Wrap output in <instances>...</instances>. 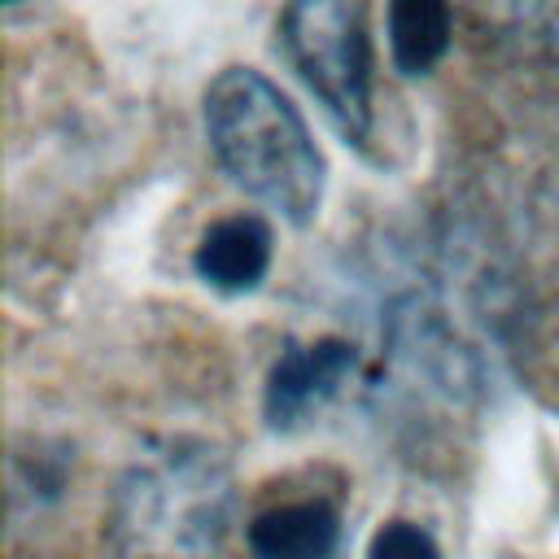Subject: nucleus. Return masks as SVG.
<instances>
[{
    "label": "nucleus",
    "instance_id": "1",
    "mask_svg": "<svg viewBox=\"0 0 559 559\" xmlns=\"http://www.w3.org/2000/svg\"><path fill=\"white\" fill-rule=\"evenodd\" d=\"M205 140L223 175L288 223H310L323 201L328 162L297 105L253 66H227L205 87Z\"/></svg>",
    "mask_w": 559,
    "mask_h": 559
},
{
    "label": "nucleus",
    "instance_id": "2",
    "mask_svg": "<svg viewBox=\"0 0 559 559\" xmlns=\"http://www.w3.org/2000/svg\"><path fill=\"white\" fill-rule=\"evenodd\" d=\"M231 524V476L214 445L170 437L114 485L105 542L114 559H218Z\"/></svg>",
    "mask_w": 559,
    "mask_h": 559
},
{
    "label": "nucleus",
    "instance_id": "3",
    "mask_svg": "<svg viewBox=\"0 0 559 559\" xmlns=\"http://www.w3.org/2000/svg\"><path fill=\"white\" fill-rule=\"evenodd\" d=\"M280 48L301 83L319 96L336 131L354 144L371 140V39L358 0H288L280 13Z\"/></svg>",
    "mask_w": 559,
    "mask_h": 559
},
{
    "label": "nucleus",
    "instance_id": "4",
    "mask_svg": "<svg viewBox=\"0 0 559 559\" xmlns=\"http://www.w3.org/2000/svg\"><path fill=\"white\" fill-rule=\"evenodd\" d=\"M354 371V349L336 336L288 345L266 380V415L275 428L301 424L310 411H319Z\"/></svg>",
    "mask_w": 559,
    "mask_h": 559
},
{
    "label": "nucleus",
    "instance_id": "5",
    "mask_svg": "<svg viewBox=\"0 0 559 559\" xmlns=\"http://www.w3.org/2000/svg\"><path fill=\"white\" fill-rule=\"evenodd\" d=\"M197 275L218 288V293H249L262 284V275L271 271V227L258 214H227L218 218L197 253H192Z\"/></svg>",
    "mask_w": 559,
    "mask_h": 559
},
{
    "label": "nucleus",
    "instance_id": "6",
    "mask_svg": "<svg viewBox=\"0 0 559 559\" xmlns=\"http://www.w3.org/2000/svg\"><path fill=\"white\" fill-rule=\"evenodd\" d=\"M341 537L336 511L323 498H297L266 507L249 524V550L253 559H332Z\"/></svg>",
    "mask_w": 559,
    "mask_h": 559
},
{
    "label": "nucleus",
    "instance_id": "7",
    "mask_svg": "<svg viewBox=\"0 0 559 559\" xmlns=\"http://www.w3.org/2000/svg\"><path fill=\"white\" fill-rule=\"evenodd\" d=\"M384 31H389V57L402 74H428L454 35V13L450 0H389L384 9Z\"/></svg>",
    "mask_w": 559,
    "mask_h": 559
},
{
    "label": "nucleus",
    "instance_id": "8",
    "mask_svg": "<svg viewBox=\"0 0 559 559\" xmlns=\"http://www.w3.org/2000/svg\"><path fill=\"white\" fill-rule=\"evenodd\" d=\"M463 13L493 39L559 61V0H459Z\"/></svg>",
    "mask_w": 559,
    "mask_h": 559
},
{
    "label": "nucleus",
    "instance_id": "9",
    "mask_svg": "<svg viewBox=\"0 0 559 559\" xmlns=\"http://www.w3.org/2000/svg\"><path fill=\"white\" fill-rule=\"evenodd\" d=\"M367 559H441V550H437V542H432L419 524H411V520H389L384 528H376Z\"/></svg>",
    "mask_w": 559,
    "mask_h": 559
},
{
    "label": "nucleus",
    "instance_id": "10",
    "mask_svg": "<svg viewBox=\"0 0 559 559\" xmlns=\"http://www.w3.org/2000/svg\"><path fill=\"white\" fill-rule=\"evenodd\" d=\"M9 4H17V0H9Z\"/></svg>",
    "mask_w": 559,
    "mask_h": 559
}]
</instances>
